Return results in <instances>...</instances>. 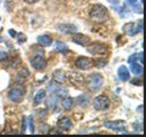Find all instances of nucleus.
I'll return each instance as SVG.
<instances>
[{
	"label": "nucleus",
	"instance_id": "1",
	"mask_svg": "<svg viewBox=\"0 0 146 137\" xmlns=\"http://www.w3.org/2000/svg\"><path fill=\"white\" fill-rule=\"evenodd\" d=\"M89 16L95 23H103L108 18V11L103 5H94L89 10Z\"/></svg>",
	"mask_w": 146,
	"mask_h": 137
},
{
	"label": "nucleus",
	"instance_id": "2",
	"mask_svg": "<svg viewBox=\"0 0 146 137\" xmlns=\"http://www.w3.org/2000/svg\"><path fill=\"white\" fill-rule=\"evenodd\" d=\"M48 91H50L52 95H56L58 97H66L68 91L65 87H63L59 82H51L48 84Z\"/></svg>",
	"mask_w": 146,
	"mask_h": 137
},
{
	"label": "nucleus",
	"instance_id": "3",
	"mask_svg": "<svg viewBox=\"0 0 146 137\" xmlns=\"http://www.w3.org/2000/svg\"><path fill=\"white\" fill-rule=\"evenodd\" d=\"M24 92H25V91H24V88H23V87H21V86H14V87L9 90L8 97H9L10 100H13V102H15V103H18V102H21V100L23 99Z\"/></svg>",
	"mask_w": 146,
	"mask_h": 137
},
{
	"label": "nucleus",
	"instance_id": "4",
	"mask_svg": "<svg viewBox=\"0 0 146 137\" xmlns=\"http://www.w3.org/2000/svg\"><path fill=\"white\" fill-rule=\"evenodd\" d=\"M92 106L97 111H105L110 106V100L106 96H97L92 102Z\"/></svg>",
	"mask_w": 146,
	"mask_h": 137
},
{
	"label": "nucleus",
	"instance_id": "5",
	"mask_svg": "<svg viewBox=\"0 0 146 137\" xmlns=\"http://www.w3.org/2000/svg\"><path fill=\"white\" fill-rule=\"evenodd\" d=\"M123 30H124L130 37L135 35V34L138 33V32H141V31H143V19H139L138 25H137L136 23H128V24H125V25L123 26Z\"/></svg>",
	"mask_w": 146,
	"mask_h": 137
},
{
	"label": "nucleus",
	"instance_id": "6",
	"mask_svg": "<svg viewBox=\"0 0 146 137\" xmlns=\"http://www.w3.org/2000/svg\"><path fill=\"white\" fill-rule=\"evenodd\" d=\"M103 76L99 73H94L89 79V87L92 90H98L103 86Z\"/></svg>",
	"mask_w": 146,
	"mask_h": 137
},
{
	"label": "nucleus",
	"instance_id": "7",
	"mask_svg": "<svg viewBox=\"0 0 146 137\" xmlns=\"http://www.w3.org/2000/svg\"><path fill=\"white\" fill-rule=\"evenodd\" d=\"M31 65L35 70H43L47 66V62L42 55H36L31 58Z\"/></svg>",
	"mask_w": 146,
	"mask_h": 137
},
{
	"label": "nucleus",
	"instance_id": "8",
	"mask_svg": "<svg viewBox=\"0 0 146 137\" xmlns=\"http://www.w3.org/2000/svg\"><path fill=\"white\" fill-rule=\"evenodd\" d=\"M94 62L88 57H78L75 61V66L80 70H89L91 68Z\"/></svg>",
	"mask_w": 146,
	"mask_h": 137
},
{
	"label": "nucleus",
	"instance_id": "9",
	"mask_svg": "<svg viewBox=\"0 0 146 137\" xmlns=\"http://www.w3.org/2000/svg\"><path fill=\"white\" fill-rule=\"evenodd\" d=\"M88 51H89L90 54H94V55H100V54L106 53V47H105V45H103V43L95 42V43H92L90 47H88Z\"/></svg>",
	"mask_w": 146,
	"mask_h": 137
},
{
	"label": "nucleus",
	"instance_id": "10",
	"mask_svg": "<svg viewBox=\"0 0 146 137\" xmlns=\"http://www.w3.org/2000/svg\"><path fill=\"white\" fill-rule=\"evenodd\" d=\"M104 126L108 129H112V130H123L124 126H125V122L124 121H106L104 123Z\"/></svg>",
	"mask_w": 146,
	"mask_h": 137
},
{
	"label": "nucleus",
	"instance_id": "11",
	"mask_svg": "<svg viewBox=\"0 0 146 137\" xmlns=\"http://www.w3.org/2000/svg\"><path fill=\"white\" fill-rule=\"evenodd\" d=\"M72 41L75 42V43L79 45V46H88L89 42H90V39H89L87 35H84V34L78 33V34H74V35H73Z\"/></svg>",
	"mask_w": 146,
	"mask_h": 137
},
{
	"label": "nucleus",
	"instance_id": "12",
	"mask_svg": "<svg viewBox=\"0 0 146 137\" xmlns=\"http://www.w3.org/2000/svg\"><path fill=\"white\" fill-rule=\"evenodd\" d=\"M62 33H74L76 32V26L73 24H59L57 27Z\"/></svg>",
	"mask_w": 146,
	"mask_h": 137
},
{
	"label": "nucleus",
	"instance_id": "13",
	"mask_svg": "<svg viewBox=\"0 0 146 137\" xmlns=\"http://www.w3.org/2000/svg\"><path fill=\"white\" fill-rule=\"evenodd\" d=\"M117 75H119L120 80H122V81H127V80H129V78H130V73H129L127 66L121 65V66L117 68Z\"/></svg>",
	"mask_w": 146,
	"mask_h": 137
},
{
	"label": "nucleus",
	"instance_id": "14",
	"mask_svg": "<svg viewBox=\"0 0 146 137\" xmlns=\"http://www.w3.org/2000/svg\"><path fill=\"white\" fill-rule=\"evenodd\" d=\"M58 127L62 128V129H71L72 128V121L67 118V116H62L59 120H58Z\"/></svg>",
	"mask_w": 146,
	"mask_h": 137
},
{
	"label": "nucleus",
	"instance_id": "15",
	"mask_svg": "<svg viewBox=\"0 0 146 137\" xmlns=\"http://www.w3.org/2000/svg\"><path fill=\"white\" fill-rule=\"evenodd\" d=\"M52 75H54L55 81H56V82H59V83L64 82L65 79H66V74H65V72L62 71V70H57V71H55Z\"/></svg>",
	"mask_w": 146,
	"mask_h": 137
},
{
	"label": "nucleus",
	"instance_id": "16",
	"mask_svg": "<svg viewBox=\"0 0 146 137\" xmlns=\"http://www.w3.org/2000/svg\"><path fill=\"white\" fill-rule=\"evenodd\" d=\"M36 40H38V42H39L41 46H44V47L50 46L51 42H52V40H51V38H50L49 35H39Z\"/></svg>",
	"mask_w": 146,
	"mask_h": 137
},
{
	"label": "nucleus",
	"instance_id": "17",
	"mask_svg": "<svg viewBox=\"0 0 146 137\" xmlns=\"http://www.w3.org/2000/svg\"><path fill=\"white\" fill-rule=\"evenodd\" d=\"M30 76V72H29V70L27 68H22L18 73H17V75H16V80H17V82H22V81H24L25 79H27Z\"/></svg>",
	"mask_w": 146,
	"mask_h": 137
},
{
	"label": "nucleus",
	"instance_id": "18",
	"mask_svg": "<svg viewBox=\"0 0 146 137\" xmlns=\"http://www.w3.org/2000/svg\"><path fill=\"white\" fill-rule=\"evenodd\" d=\"M44 98H46V90L41 89V90H39V91L36 92V95L34 96L33 104H34V105H39V104H40Z\"/></svg>",
	"mask_w": 146,
	"mask_h": 137
},
{
	"label": "nucleus",
	"instance_id": "19",
	"mask_svg": "<svg viewBox=\"0 0 146 137\" xmlns=\"http://www.w3.org/2000/svg\"><path fill=\"white\" fill-rule=\"evenodd\" d=\"M137 61H139L140 62V64H143V62H144V59H143V54L141 53H139V54H132V55H130L129 57H128V63H137Z\"/></svg>",
	"mask_w": 146,
	"mask_h": 137
},
{
	"label": "nucleus",
	"instance_id": "20",
	"mask_svg": "<svg viewBox=\"0 0 146 137\" xmlns=\"http://www.w3.org/2000/svg\"><path fill=\"white\" fill-rule=\"evenodd\" d=\"M54 48H55V50L58 51V53H65V51H67V46H66V43L63 42V41H56Z\"/></svg>",
	"mask_w": 146,
	"mask_h": 137
},
{
	"label": "nucleus",
	"instance_id": "21",
	"mask_svg": "<svg viewBox=\"0 0 146 137\" xmlns=\"http://www.w3.org/2000/svg\"><path fill=\"white\" fill-rule=\"evenodd\" d=\"M132 73H135L136 75H141L143 74V65L141 64H137V63H131L130 66Z\"/></svg>",
	"mask_w": 146,
	"mask_h": 137
},
{
	"label": "nucleus",
	"instance_id": "22",
	"mask_svg": "<svg viewBox=\"0 0 146 137\" xmlns=\"http://www.w3.org/2000/svg\"><path fill=\"white\" fill-rule=\"evenodd\" d=\"M83 81V78L80 75V74H78V73H72L71 74V82L72 83H74V84H76L78 82H82Z\"/></svg>",
	"mask_w": 146,
	"mask_h": 137
},
{
	"label": "nucleus",
	"instance_id": "23",
	"mask_svg": "<svg viewBox=\"0 0 146 137\" xmlns=\"http://www.w3.org/2000/svg\"><path fill=\"white\" fill-rule=\"evenodd\" d=\"M73 105V99L71 97H66L64 100H63V107L64 110H70Z\"/></svg>",
	"mask_w": 146,
	"mask_h": 137
},
{
	"label": "nucleus",
	"instance_id": "24",
	"mask_svg": "<svg viewBox=\"0 0 146 137\" xmlns=\"http://www.w3.org/2000/svg\"><path fill=\"white\" fill-rule=\"evenodd\" d=\"M26 121H27V128H29V130H30V132H34V119H33V116L32 115H30L27 119H26Z\"/></svg>",
	"mask_w": 146,
	"mask_h": 137
},
{
	"label": "nucleus",
	"instance_id": "25",
	"mask_svg": "<svg viewBox=\"0 0 146 137\" xmlns=\"http://www.w3.org/2000/svg\"><path fill=\"white\" fill-rule=\"evenodd\" d=\"M95 63H96V66H97V67H103V66H105L106 61H105V59H97Z\"/></svg>",
	"mask_w": 146,
	"mask_h": 137
},
{
	"label": "nucleus",
	"instance_id": "26",
	"mask_svg": "<svg viewBox=\"0 0 146 137\" xmlns=\"http://www.w3.org/2000/svg\"><path fill=\"white\" fill-rule=\"evenodd\" d=\"M132 8H133V10H135L136 13H139V14L143 13V8H141V6H138L137 3H135V5L132 6Z\"/></svg>",
	"mask_w": 146,
	"mask_h": 137
},
{
	"label": "nucleus",
	"instance_id": "27",
	"mask_svg": "<svg viewBox=\"0 0 146 137\" xmlns=\"http://www.w3.org/2000/svg\"><path fill=\"white\" fill-rule=\"evenodd\" d=\"M16 37H18V38H17V40H18V42H21V43H22V42H24V41L26 40V37H25L23 33H18Z\"/></svg>",
	"mask_w": 146,
	"mask_h": 137
},
{
	"label": "nucleus",
	"instance_id": "28",
	"mask_svg": "<svg viewBox=\"0 0 146 137\" xmlns=\"http://www.w3.org/2000/svg\"><path fill=\"white\" fill-rule=\"evenodd\" d=\"M48 128H49V127H48L47 124L41 123V124H40V129H39V130H40V132H48Z\"/></svg>",
	"mask_w": 146,
	"mask_h": 137
},
{
	"label": "nucleus",
	"instance_id": "29",
	"mask_svg": "<svg viewBox=\"0 0 146 137\" xmlns=\"http://www.w3.org/2000/svg\"><path fill=\"white\" fill-rule=\"evenodd\" d=\"M7 56H8V54H7L6 51H0V61L7 58Z\"/></svg>",
	"mask_w": 146,
	"mask_h": 137
},
{
	"label": "nucleus",
	"instance_id": "30",
	"mask_svg": "<svg viewBox=\"0 0 146 137\" xmlns=\"http://www.w3.org/2000/svg\"><path fill=\"white\" fill-rule=\"evenodd\" d=\"M127 2H128L130 6H133L135 3H137V0H127Z\"/></svg>",
	"mask_w": 146,
	"mask_h": 137
},
{
	"label": "nucleus",
	"instance_id": "31",
	"mask_svg": "<svg viewBox=\"0 0 146 137\" xmlns=\"http://www.w3.org/2000/svg\"><path fill=\"white\" fill-rule=\"evenodd\" d=\"M8 32H9V34H10V35H13V37H14V38H15V37H16V35H17V33H16V32H15V31H14V30H9V31H8Z\"/></svg>",
	"mask_w": 146,
	"mask_h": 137
},
{
	"label": "nucleus",
	"instance_id": "32",
	"mask_svg": "<svg viewBox=\"0 0 146 137\" xmlns=\"http://www.w3.org/2000/svg\"><path fill=\"white\" fill-rule=\"evenodd\" d=\"M108 2H111L112 5H117L119 3V0H107Z\"/></svg>",
	"mask_w": 146,
	"mask_h": 137
},
{
	"label": "nucleus",
	"instance_id": "33",
	"mask_svg": "<svg viewBox=\"0 0 146 137\" xmlns=\"http://www.w3.org/2000/svg\"><path fill=\"white\" fill-rule=\"evenodd\" d=\"M25 2H27V3H34V2H36L38 0H24Z\"/></svg>",
	"mask_w": 146,
	"mask_h": 137
},
{
	"label": "nucleus",
	"instance_id": "34",
	"mask_svg": "<svg viewBox=\"0 0 146 137\" xmlns=\"http://www.w3.org/2000/svg\"><path fill=\"white\" fill-rule=\"evenodd\" d=\"M132 83H133V84H137V83H138V84H141V83H140L138 80H136V79H133V80H132Z\"/></svg>",
	"mask_w": 146,
	"mask_h": 137
},
{
	"label": "nucleus",
	"instance_id": "35",
	"mask_svg": "<svg viewBox=\"0 0 146 137\" xmlns=\"http://www.w3.org/2000/svg\"><path fill=\"white\" fill-rule=\"evenodd\" d=\"M140 2H141V3H143V2H144V0H140Z\"/></svg>",
	"mask_w": 146,
	"mask_h": 137
}]
</instances>
